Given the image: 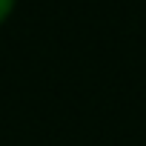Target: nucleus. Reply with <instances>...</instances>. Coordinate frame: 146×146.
<instances>
[{
    "label": "nucleus",
    "instance_id": "f257e3e1",
    "mask_svg": "<svg viewBox=\"0 0 146 146\" xmlns=\"http://www.w3.org/2000/svg\"><path fill=\"white\" fill-rule=\"evenodd\" d=\"M15 3H17V0H0V23L9 20V15L15 12Z\"/></svg>",
    "mask_w": 146,
    "mask_h": 146
}]
</instances>
